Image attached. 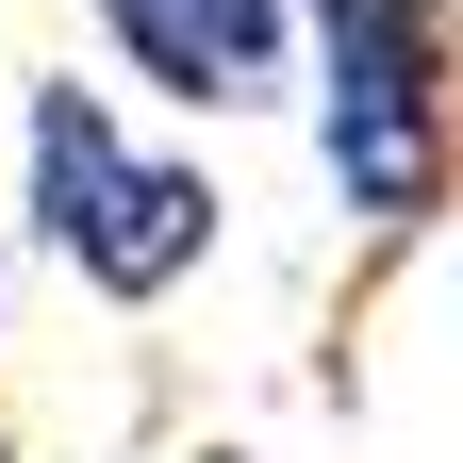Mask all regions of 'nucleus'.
<instances>
[{"mask_svg":"<svg viewBox=\"0 0 463 463\" xmlns=\"http://www.w3.org/2000/svg\"><path fill=\"white\" fill-rule=\"evenodd\" d=\"M0 463H17V430H0Z\"/></svg>","mask_w":463,"mask_h":463,"instance_id":"4","label":"nucleus"},{"mask_svg":"<svg viewBox=\"0 0 463 463\" xmlns=\"http://www.w3.org/2000/svg\"><path fill=\"white\" fill-rule=\"evenodd\" d=\"M17 232H33V265H67L99 315H165L215 265L232 199H215V165L149 149L133 116H116V83L33 67L17 83Z\"/></svg>","mask_w":463,"mask_h":463,"instance_id":"2","label":"nucleus"},{"mask_svg":"<svg viewBox=\"0 0 463 463\" xmlns=\"http://www.w3.org/2000/svg\"><path fill=\"white\" fill-rule=\"evenodd\" d=\"M298 99L364 281L414 265L463 215V0H298Z\"/></svg>","mask_w":463,"mask_h":463,"instance_id":"1","label":"nucleus"},{"mask_svg":"<svg viewBox=\"0 0 463 463\" xmlns=\"http://www.w3.org/2000/svg\"><path fill=\"white\" fill-rule=\"evenodd\" d=\"M116 83H149L165 116H265L298 83V0H83Z\"/></svg>","mask_w":463,"mask_h":463,"instance_id":"3","label":"nucleus"}]
</instances>
